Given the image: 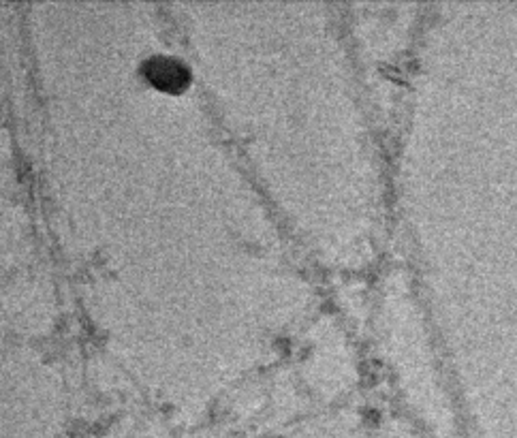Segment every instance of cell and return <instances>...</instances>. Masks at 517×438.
I'll return each mask as SVG.
<instances>
[{
  "label": "cell",
  "mask_w": 517,
  "mask_h": 438,
  "mask_svg": "<svg viewBox=\"0 0 517 438\" xmlns=\"http://www.w3.org/2000/svg\"><path fill=\"white\" fill-rule=\"evenodd\" d=\"M144 73L150 84L169 92L182 90L188 84V80H191V75H188V69L182 65V62L169 56L150 58L144 65Z\"/></svg>",
  "instance_id": "obj_1"
}]
</instances>
